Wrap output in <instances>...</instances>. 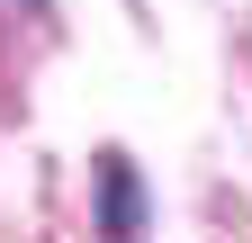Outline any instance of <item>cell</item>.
Wrapping results in <instances>:
<instances>
[{
    "label": "cell",
    "mask_w": 252,
    "mask_h": 243,
    "mask_svg": "<svg viewBox=\"0 0 252 243\" xmlns=\"http://www.w3.org/2000/svg\"><path fill=\"white\" fill-rule=\"evenodd\" d=\"M99 225L108 234H135L144 225V189H135V162H126V153L99 162Z\"/></svg>",
    "instance_id": "1"
}]
</instances>
